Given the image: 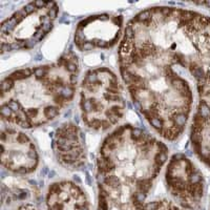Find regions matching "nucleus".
Instances as JSON below:
<instances>
[{
	"mask_svg": "<svg viewBox=\"0 0 210 210\" xmlns=\"http://www.w3.org/2000/svg\"><path fill=\"white\" fill-rule=\"evenodd\" d=\"M43 114H44L45 118H47V119H54L55 117H57V115L59 114V108H58V107H54V106L46 107L43 110Z\"/></svg>",
	"mask_w": 210,
	"mask_h": 210,
	"instance_id": "f257e3e1",
	"label": "nucleus"
},
{
	"mask_svg": "<svg viewBox=\"0 0 210 210\" xmlns=\"http://www.w3.org/2000/svg\"><path fill=\"white\" fill-rule=\"evenodd\" d=\"M49 68L47 66H39V67H36L33 70V73L37 78H42L44 76H47L49 74Z\"/></svg>",
	"mask_w": 210,
	"mask_h": 210,
	"instance_id": "f03ea898",
	"label": "nucleus"
},
{
	"mask_svg": "<svg viewBox=\"0 0 210 210\" xmlns=\"http://www.w3.org/2000/svg\"><path fill=\"white\" fill-rule=\"evenodd\" d=\"M57 13H58L57 7H53V9H49V16L52 18V19H54V18L57 17Z\"/></svg>",
	"mask_w": 210,
	"mask_h": 210,
	"instance_id": "7ed1b4c3",
	"label": "nucleus"
}]
</instances>
